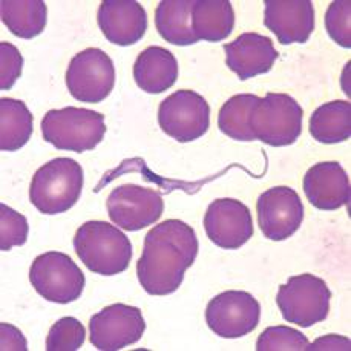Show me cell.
I'll return each mask as SVG.
<instances>
[{"label": "cell", "mask_w": 351, "mask_h": 351, "mask_svg": "<svg viewBox=\"0 0 351 351\" xmlns=\"http://www.w3.org/2000/svg\"><path fill=\"white\" fill-rule=\"evenodd\" d=\"M199 250L197 233L180 219H166L152 227L145 237L136 276L146 293L166 296L177 291L184 281L186 270Z\"/></svg>", "instance_id": "cell-1"}, {"label": "cell", "mask_w": 351, "mask_h": 351, "mask_svg": "<svg viewBox=\"0 0 351 351\" xmlns=\"http://www.w3.org/2000/svg\"><path fill=\"white\" fill-rule=\"evenodd\" d=\"M74 249L86 269L114 276L131 264L132 243L119 227L105 221H88L75 232Z\"/></svg>", "instance_id": "cell-2"}, {"label": "cell", "mask_w": 351, "mask_h": 351, "mask_svg": "<svg viewBox=\"0 0 351 351\" xmlns=\"http://www.w3.org/2000/svg\"><path fill=\"white\" fill-rule=\"evenodd\" d=\"M83 167L73 158H54L43 165L32 177L29 201L43 215L64 213L80 199Z\"/></svg>", "instance_id": "cell-3"}, {"label": "cell", "mask_w": 351, "mask_h": 351, "mask_svg": "<svg viewBox=\"0 0 351 351\" xmlns=\"http://www.w3.org/2000/svg\"><path fill=\"white\" fill-rule=\"evenodd\" d=\"M43 140L58 151L88 152L105 138V115L86 108L51 109L42 119Z\"/></svg>", "instance_id": "cell-4"}, {"label": "cell", "mask_w": 351, "mask_h": 351, "mask_svg": "<svg viewBox=\"0 0 351 351\" xmlns=\"http://www.w3.org/2000/svg\"><path fill=\"white\" fill-rule=\"evenodd\" d=\"M304 109L287 94L269 93L252 109L249 128L255 140L269 146H290L302 134Z\"/></svg>", "instance_id": "cell-5"}, {"label": "cell", "mask_w": 351, "mask_h": 351, "mask_svg": "<svg viewBox=\"0 0 351 351\" xmlns=\"http://www.w3.org/2000/svg\"><path fill=\"white\" fill-rule=\"evenodd\" d=\"M331 291L324 279L311 273L290 276L287 284L279 285L276 304L284 321L308 328L327 319Z\"/></svg>", "instance_id": "cell-6"}, {"label": "cell", "mask_w": 351, "mask_h": 351, "mask_svg": "<svg viewBox=\"0 0 351 351\" xmlns=\"http://www.w3.org/2000/svg\"><path fill=\"white\" fill-rule=\"evenodd\" d=\"M29 281L43 299L56 304H71L84 289V275L73 258L62 252H47L31 264Z\"/></svg>", "instance_id": "cell-7"}, {"label": "cell", "mask_w": 351, "mask_h": 351, "mask_svg": "<svg viewBox=\"0 0 351 351\" xmlns=\"http://www.w3.org/2000/svg\"><path fill=\"white\" fill-rule=\"evenodd\" d=\"M158 125L178 143L195 141L209 131L210 106L195 90L180 89L160 103Z\"/></svg>", "instance_id": "cell-8"}, {"label": "cell", "mask_w": 351, "mask_h": 351, "mask_svg": "<svg viewBox=\"0 0 351 351\" xmlns=\"http://www.w3.org/2000/svg\"><path fill=\"white\" fill-rule=\"evenodd\" d=\"M69 94L82 103H101L115 86L112 58L100 48H88L73 57L66 69Z\"/></svg>", "instance_id": "cell-9"}, {"label": "cell", "mask_w": 351, "mask_h": 351, "mask_svg": "<svg viewBox=\"0 0 351 351\" xmlns=\"http://www.w3.org/2000/svg\"><path fill=\"white\" fill-rule=\"evenodd\" d=\"M261 319V305L247 291L229 290L207 304L206 322L219 337L238 339L250 335Z\"/></svg>", "instance_id": "cell-10"}, {"label": "cell", "mask_w": 351, "mask_h": 351, "mask_svg": "<svg viewBox=\"0 0 351 351\" xmlns=\"http://www.w3.org/2000/svg\"><path fill=\"white\" fill-rule=\"evenodd\" d=\"M145 330L146 322L138 307L112 304L90 317L89 339L100 351H119L138 342Z\"/></svg>", "instance_id": "cell-11"}, {"label": "cell", "mask_w": 351, "mask_h": 351, "mask_svg": "<svg viewBox=\"0 0 351 351\" xmlns=\"http://www.w3.org/2000/svg\"><path fill=\"white\" fill-rule=\"evenodd\" d=\"M106 209L115 226L136 232L157 223L165 212V201L157 191L149 187L123 184L109 193Z\"/></svg>", "instance_id": "cell-12"}, {"label": "cell", "mask_w": 351, "mask_h": 351, "mask_svg": "<svg viewBox=\"0 0 351 351\" xmlns=\"http://www.w3.org/2000/svg\"><path fill=\"white\" fill-rule=\"evenodd\" d=\"M304 204L295 189L276 186L261 193L256 203L258 224L271 241L293 237L304 221Z\"/></svg>", "instance_id": "cell-13"}, {"label": "cell", "mask_w": 351, "mask_h": 351, "mask_svg": "<svg viewBox=\"0 0 351 351\" xmlns=\"http://www.w3.org/2000/svg\"><path fill=\"white\" fill-rule=\"evenodd\" d=\"M204 230L221 249L237 250L253 237L250 209L235 198L215 199L207 207Z\"/></svg>", "instance_id": "cell-14"}, {"label": "cell", "mask_w": 351, "mask_h": 351, "mask_svg": "<svg viewBox=\"0 0 351 351\" xmlns=\"http://www.w3.org/2000/svg\"><path fill=\"white\" fill-rule=\"evenodd\" d=\"M264 25L279 43H305L315 29V6L310 0H265Z\"/></svg>", "instance_id": "cell-15"}, {"label": "cell", "mask_w": 351, "mask_h": 351, "mask_svg": "<svg viewBox=\"0 0 351 351\" xmlns=\"http://www.w3.org/2000/svg\"><path fill=\"white\" fill-rule=\"evenodd\" d=\"M99 27L110 43L131 47L146 34L147 14L135 0H105L97 14Z\"/></svg>", "instance_id": "cell-16"}, {"label": "cell", "mask_w": 351, "mask_h": 351, "mask_svg": "<svg viewBox=\"0 0 351 351\" xmlns=\"http://www.w3.org/2000/svg\"><path fill=\"white\" fill-rule=\"evenodd\" d=\"M226 64L239 80L267 74L279 57L270 37L258 32H244L235 40L224 45Z\"/></svg>", "instance_id": "cell-17"}, {"label": "cell", "mask_w": 351, "mask_h": 351, "mask_svg": "<svg viewBox=\"0 0 351 351\" xmlns=\"http://www.w3.org/2000/svg\"><path fill=\"white\" fill-rule=\"evenodd\" d=\"M304 192L316 209L337 210L350 201V178L337 161L317 162L305 173Z\"/></svg>", "instance_id": "cell-18"}, {"label": "cell", "mask_w": 351, "mask_h": 351, "mask_svg": "<svg viewBox=\"0 0 351 351\" xmlns=\"http://www.w3.org/2000/svg\"><path fill=\"white\" fill-rule=\"evenodd\" d=\"M136 86L147 94H161L178 80V62L171 51L149 47L141 51L134 64Z\"/></svg>", "instance_id": "cell-19"}, {"label": "cell", "mask_w": 351, "mask_h": 351, "mask_svg": "<svg viewBox=\"0 0 351 351\" xmlns=\"http://www.w3.org/2000/svg\"><path fill=\"white\" fill-rule=\"evenodd\" d=\"M192 28L198 40L223 42L235 28V11L229 0H195Z\"/></svg>", "instance_id": "cell-20"}, {"label": "cell", "mask_w": 351, "mask_h": 351, "mask_svg": "<svg viewBox=\"0 0 351 351\" xmlns=\"http://www.w3.org/2000/svg\"><path fill=\"white\" fill-rule=\"evenodd\" d=\"M195 0H162L155 10V27L166 42L189 47L198 42L192 28Z\"/></svg>", "instance_id": "cell-21"}, {"label": "cell", "mask_w": 351, "mask_h": 351, "mask_svg": "<svg viewBox=\"0 0 351 351\" xmlns=\"http://www.w3.org/2000/svg\"><path fill=\"white\" fill-rule=\"evenodd\" d=\"M0 16L12 34L29 40L42 34L47 27L48 10L42 0H2Z\"/></svg>", "instance_id": "cell-22"}, {"label": "cell", "mask_w": 351, "mask_h": 351, "mask_svg": "<svg viewBox=\"0 0 351 351\" xmlns=\"http://www.w3.org/2000/svg\"><path fill=\"white\" fill-rule=\"evenodd\" d=\"M310 134L324 145H336L351 136V105L346 100L325 103L310 117Z\"/></svg>", "instance_id": "cell-23"}, {"label": "cell", "mask_w": 351, "mask_h": 351, "mask_svg": "<svg viewBox=\"0 0 351 351\" xmlns=\"http://www.w3.org/2000/svg\"><path fill=\"white\" fill-rule=\"evenodd\" d=\"M34 117L22 100L0 99V149L14 152L23 147L32 135Z\"/></svg>", "instance_id": "cell-24"}, {"label": "cell", "mask_w": 351, "mask_h": 351, "mask_svg": "<svg viewBox=\"0 0 351 351\" xmlns=\"http://www.w3.org/2000/svg\"><path fill=\"white\" fill-rule=\"evenodd\" d=\"M259 101L258 95L238 94L230 97L219 109L218 128L224 135L237 141H255L249 128L252 109Z\"/></svg>", "instance_id": "cell-25"}, {"label": "cell", "mask_w": 351, "mask_h": 351, "mask_svg": "<svg viewBox=\"0 0 351 351\" xmlns=\"http://www.w3.org/2000/svg\"><path fill=\"white\" fill-rule=\"evenodd\" d=\"M308 337L301 331L285 325L264 330L256 341L258 351H301L307 350Z\"/></svg>", "instance_id": "cell-26"}, {"label": "cell", "mask_w": 351, "mask_h": 351, "mask_svg": "<svg viewBox=\"0 0 351 351\" xmlns=\"http://www.w3.org/2000/svg\"><path fill=\"white\" fill-rule=\"evenodd\" d=\"M86 337L83 324L75 317H62L51 327L47 337L48 351H77Z\"/></svg>", "instance_id": "cell-27"}, {"label": "cell", "mask_w": 351, "mask_h": 351, "mask_svg": "<svg viewBox=\"0 0 351 351\" xmlns=\"http://www.w3.org/2000/svg\"><path fill=\"white\" fill-rule=\"evenodd\" d=\"M28 233V219L10 206L0 204V250L8 252L12 247L23 245Z\"/></svg>", "instance_id": "cell-28"}, {"label": "cell", "mask_w": 351, "mask_h": 351, "mask_svg": "<svg viewBox=\"0 0 351 351\" xmlns=\"http://www.w3.org/2000/svg\"><path fill=\"white\" fill-rule=\"evenodd\" d=\"M350 0H336L325 12V29L328 36L342 48H351V25H350Z\"/></svg>", "instance_id": "cell-29"}, {"label": "cell", "mask_w": 351, "mask_h": 351, "mask_svg": "<svg viewBox=\"0 0 351 351\" xmlns=\"http://www.w3.org/2000/svg\"><path fill=\"white\" fill-rule=\"evenodd\" d=\"M23 69V57L14 45L0 42V89L10 90Z\"/></svg>", "instance_id": "cell-30"}, {"label": "cell", "mask_w": 351, "mask_h": 351, "mask_svg": "<svg viewBox=\"0 0 351 351\" xmlns=\"http://www.w3.org/2000/svg\"><path fill=\"white\" fill-rule=\"evenodd\" d=\"M2 330V350H27V341L21 331L10 324H0Z\"/></svg>", "instance_id": "cell-31"}, {"label": "cell", "mask_w": 351, "mask_h": 351, "mask_svg": "<svg viewBox=\"0 0 351 351\" xmlns=\"http://www.w3.org/2000/svg\"><path fill=\"white\" fill-rule=\"evenodd\" d=\"M307 350H348L350 351V339L343 336L328 335L319 337L313 343H308Z\"/></svg>", "instance_id": "cell-32"}]
</instances>
